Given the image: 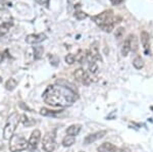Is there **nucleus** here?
Masks as SVG:
<instances>
[{"instance_id": "30", "label": "nucleus", "mask_w": 153, "mask_h": 152, "mask_svg": "<svg viewBox=\"0 0 153 152\" xmlns=\"http://www.w3.org/2000/svg\"><path fill=\"white\" fill-rule=\"evenodd\" d=\"M4 58H5V54H4V52H0V63L4 60Z\"/></svg>"}, {"instance_id": "24", "label": "nucleus", "mask_w": 153, "mask_h": 152, "mask_svg": "<svg viewBox=\"0 0 153 152\" xmlns=\"http://www.w3.org/2000/svg\"><path fill=\"white\" fill-rule=\"evenodd\" d=\"M21 121H23L24 125H25V126H27V127H29V126H31V125H32V122H30V119L26 116V114L21 116Z\"/></svg>"}, {"instance_id": "33", "label": "nucleus", "mask_w": 153, "mask_h": 152, "mask_svg": "<svg viewBox=\"0 0 153 152\" xmlns=\"http://www.w3.org/2000/svg\"><path fill=\"white\" fill-rule=\"evenodd\" d=\"M81 152H83V151H81Z\"/></svg>"}, {"instance_id": "10", "label": "nucleus", "mask_w": 153, "mask_h": 152, "mask_svg": "<svg viewBox=\"0 0 153 152\" xmlns=\"http://www.w3.org/2000/svg\"><path fill=\"white\" fill-rule=\"evenodd\" d=\"M107 132L106 131H99V132H96V133H93V134H90L88 136H86V138L84 139V144L88 145V144H91L93 142L99 140V139L103 138L105 136Z\"/></svg>"}, {"instance_id": "14", "label": "nucleus", "mask_w": 153, "mask_h": 152, "mask_svg": "<svg viewBox=\"0 0 153 152\" xmlns=\"http://www.w3.org/2000/svg\"><path fill=\"white\" fill-rule=\"evenodd\" d=\"M128 39H129V42H130V47L131 50H133L134 52L138 50V40H137V37L134 34H131V35L128 36Z\"/></svg>"}, {"instance_id": "7", "label": "nucleus", "mask_w": 153, "mask_h": 152, "mask_svg": "<svg viewBox=\"0 0 153 152\" xmlns=\"http://www.w3.org/2000/svg\"><path fill=\"white\" fill-rule=\"evenodd\" d=\"M74 77H75V79L78 82H80L81 84H84L86 86L91 83L90 76H89V73L84 68H78V70H76L75 73H74Z\"/></svg>"}, {"instance_id": "16", "label": "nucleus", "mask_w": 153, "mask_h": 152, "mask_svg": "<svg viewBox=\"0 0 153 152\" xmlns=\"http://www.w3.org/2000/svg\"><path fill=\"white\" fill-rule=\"evenodd\" d=\"M75 142H76V137L68 135V136H65V138H63L62 145L65 147H71V146H73L74 144H75Z\"/></svg>"}, {"instance_id": "15", "label": "nucleus", "mask_w": 153, "mask_h": 152, "mask_svg": "<svg viewBox=\"0 0 153 152\" xmlns=\"http://www.w3.org/2000/svg\"><path fill=\"white\" fill-rule=\"evenodd\" d=\"M16 86H18V81L16 79H13V78H10V79H8L6 81L5 89L8 90V91H13L16 88Z\"/></svg>"}, {"instance_id": "29", "label": "nucleus", "mask_w": 153, "mask_h": 152, "mask_svg": "<svg viewBox=\"0 0 153 152\" xmlns=\"http://www.w3.org/2000/svg\"><path fill=\"white\" fill-rule=\"evenodd\" d=\"M114 152H131L129 148H120V149H117Z\"/></svg>"}, {"instance_id": "12", "label": "nucleus", "mask_w": 153, "mask_h": 152, "mask_svg": "<svg viewBox=\"0 0 153 152\" xmlns=\"http://www.w3.org/2000/svg\"><path fill=\"white\" fill-rule=\"evenodd\" d=\"M117 149V148L113 145L112 143L104 142V143H102L99 147H98L97 150H98V152H114Z\"/></svg>"}, {"instance_id": "4", "label": "nucleus", "mask_w": 153, "mask_h": 152, "mask_svg": "<svg viewBox=\"0 0 153 152\" xmlns=\"http://www.w3.org/2000/svg\"><path fill=\"white\" fill-rule=\"evenodd\" d=\"M28 148V141L19 135H13L9 139V150L10 152H21Z\"/></svg>"}, {"instance_id": "23", "label": "nucleus", "mask_w": 153, "mask_h": 152, "mask_svg": "<svg viewBox=\"0 0 153 152\" xmlns=\"http://www.w3.org/2000/svg\"><path fill=\"white\" fill-rule=\"evenodd\" d=\"M75 61H76L75 54L70 53V54H68L65 56V62L68 63V65H73V63H75Z\"/></svg>"}, {"instance_id": "26", "label": "nucleus", "mask_w": 153, "mask_h": 152, "mask_svg": "<svg viewBox=\"0 0 153 152\" xmlns=\"http://www.w3.org/2000/svg\"><path fill=\"white\" fill-rule=\"evenodd\" d=\"M36 2L41 5H48L49 4V0H36Z\"/></svg>"}, {"instance_id": "9", "label": "nucleus", "mask_w": 153, "mask_h": 152, "mask_svg": "<svg viewBox=\"0 0 153 152\" xmlns=\"http://www.w3.org/2000/svg\"><path fill=\"white\" fill-rule=\"evenodd\" d=\"M46 35L43 33L40 34H31V35H28L26 38V42L28 44H31V45H34V44H38L43 42L44 40H46Z\"/></svg>"}, {"instance_id": "27", "label": "nucleus", "mask_w": 153, "mask_h": 152, "mask_svg": "<svg viewBox=\"0 0 153 152\" xmlns=\"http://www.w3.org/2000/svg\"><path fill=\"white\" fill-rule=\"evenodd\" d=\"M123 1H124V0H110V2H111L113 5H118V4H120Z\"/></svg>"}, {"instance_id": "11", "label": "nucleus", "mask_w": 153, "mask_h": 152, "mask_svg": "<svg viewBox=\"0 0 153 152\" xmlns=\"http://www.w3.org/2000/svg\"><path fill=\"white\" fill-rule=\"evenodd\" d=\"M141 43L144 48V53L146 55L150 54V37L146 31H143L141 33Z\"/></svg>"}, {"instance_id": "31", "label": "nucleus", "mask_w": 153, "mask_h": 152, "mask_svg": "<svg viewBox=\"0 0 153 152\" xmlns=\"http://www.w3.org/2000/svg\"><path fill=\"white\" fill-rule=\"evenodd\" d=\"M2 82V79H1V77H0V83H1Z\"/></svg>"}, {"instance_id": "17", "label": "nucleus", "mask_w": 153, "mask_h": 152, "mask_svg": "<svg viewBox=\"0 0 153 152\" xmlns=\"http://www.w3.org/2000/svg\"><path fill=\"white\" fill-rule=\"evenodd\" d=\"M58 113H60V111H55V110H50L47 108L40 109V114L43 116H58Z\"/></svg>"}, {"instance_id": "8", "label": "nucleus", "mask_w": 153, "mask_h": 152, "mask_svg": "<svg viewBox=\"0 0 153 152\" xmlns=\"http://www.w3.org/2000/svg\"><path fill=\"white\" fill-rule=\"evenodd\" d=\"M40 140H41V132L39 131V130H35V131L32 133L31 137H30V139L28 141V148L27 149H29V150L32 152L34 150H36Z\"/></svg>"}, {"instance_id": "5", "label": "nucleus", "mask_w": 153, "mask_h": 152, "mask_svg": "<svg viewBox=\"0 0 153 152\" xmlns=\"http://www.w3.org/2000/svg\"><path fill=\"white\" fill-rule=\"evenodd\" d=\"M42 146L43 149L46 152H53L56 147V141H55V135L53 132H48L45 134L42 140Z\"/></svg>"}, {"instance_id": "1", "label": "nucleus", "mask_w": 153, "mask_h": 152, "mask_svg": "<svg viewBox=\"0 0 153 152\" xmlns=\"http://www.w3.org/2000/svg\"><path fill=\"white\" fill-rule=\"evenodd\" d=\"M42 97L45 103L54 107L71 106L79 98L74 89L59 84L48 86Z\"/></svg>"}, {"instance_id": "32", "label": "nucleus", "mask_w": 153, "mask_h": 152, "mask_svg": "<svg viewBox=\"0 0 153 152\" xmlns=\"http://www.w3.org/2000/svg\"><path fill=\"white\" fill-rule=\"evenodd\" d=\"M1 1H4V0H0V2H1Z\"/></svg>"}, {"instance_id": "3", "label": "nucleus", "mask_w": 153, "mask_h": 152, "mask_svg": "<svg viewBox=\"0 0 153 152\" xmlns=\"http://www.w3.org/2000/svg\"><path fill=\"white\" fill-rule=\"evenodd\" d=\"M19 122H21V116L18 112H12L10 116L7 117L5 126L3 129V138L5 140H9L13 136Z\"/></svg>"}, {"instance_id": "13", "label": "nucleus", "mask_w": 153, "mask_h": 152, "mask_svg": "<svg viewBox=\"0 0 153 152\" xmlns=\"http://www.w3.org/2000/svg\"><path fill=\"white\" fill-rule=\"evenodd\" d=\"M81 129H82V126L80 124H75V125H71V126L68 127L66 129V134L70 135V136H78L79 133H80Z\"/></svg>"}, {"instance_id": "18", "label": "nucleus", "mask_w": 153, "mask_h": 152, "mask_svg": "<svg viewBox=\"0 0 153 152\" xmlns=\"http://www.w3.org/2000/svg\"><path fill=\"white\" fill-rule=\"evenodd\" d=\"M133 65H134L136 70H141V68H143V67H144V61H143L141 56H136L134 60H133Z\"/></svg>"}, {"instance_id": "2", "label": "nucleus", "mask_w": 153, "mask_h": 152, "mask_svg": "<svg viewBox=\"0 0 153 152\" xmlns=\"http://www.w3.org/2000/svg\"><path fill=\"white\" fill-rule=\"evenodd\" d=\"M92 19L104 32L110 33L113 30L115 24L120 23V21L122 19L118 18V16H117V18L113 16V11L109 9V10H105L101 12V13L97 14V16H92Z\"/></svg>"}, {"instance_id": "6", "label": "nucleus", "mask_w": 153, "mask_h": 152, "mask_svg": "<svg viewBox=\"0 0 153 152\" xmlns=\"http://www.w3.org/2000/svg\"><path fill=\"white\" fill-rule=\"evenodd\" d=\"M86 59L88 60V62H96L97 60H102L98 47L96 46V43L91 45L90 49L86 51Z\"/></svg>"}, {"instance_id": "19", "label": "nucleus", "mask_w": 153, "mask_h": 152, "mask_svg": "<svg viewBox=\"0 0 153 152\" xmlns=\"http://www.w3.org/2000/svg\"><path fill=\"white\" fill-rule=\"evenodd\" d=\"M12 24L11 22H5V23H3L0 26V35H4V34H6L7 32L10 30V28L12 27Z\"/></svg>"}, {"instance_id": "21", "label": "nucleus", "mask_w": 153, "mask_h": 152, "mask_svg": "<svg viewBox=\"0 0 153 152\" xmlns=\"http://www.w3.org/2000/svg\"><path fill=\"white\" fill-rule=\"evenodd\" d=\"M131 51V47H130V42H129V39H126L124 44H123V47H122V54L123 56H127L129 54V52Z\"/></svg>"}, {"instance_id": "25", "label": "nucleus", "mask_w": 153, "mask_h": 152, "mask_svg": "<svg viewBox=\"0 0 153 152\" xmlns=\"http://www.w3.org/2000/svg\"><path fill=\"white\" fill-rule=\"evenodd\" d=\"M87 13H85V12H83V11H78V12H76V18L78 19H86L87 18Z\"/></svg>"}, {"instance_id": "20", "label": "nucleus", "mask_w": 153, "mask_h": 152, "mask_svg": "<svg viewBox=\"0 0 153 152\" xmlns=\"http://www.w3.org/2000/svg\"><path fill=\"white\" fill-rule=\"evenodd\" d=\"M44 53V48L42 46H35L34 47V58L35 59H40Z\"/></svg>"}, {"instance_id": "28", "label": "nucleus", "mask_w": 153, "mask_h": 152, "mask_svg": "<svg viewBox=\"0 0 153 152\" xmlns=\"http://www.w3.org/2000/svg\"><path fill=\"white\" fill-rule=\"evenodd\" d=\"M117 32H118V33H115V37H117V38H118V37H120V35H122L123 32H124V29L120 28V29H117Z\"/></svg>"}, {"instance_id": "22", "label": "nucleus", "mask_w": 153, "mask_h": 152, "mask_svg": "<svg viewBox=\"0 0 153 152\" xmlns=\"http://www.w3.org/2000/svg\"><path fill=\"white\" fill-rule=\"evenodd\" d=\"M89 72L92 73V75L97 73V72H98L97 63H96V62H89Z\"/></svg>"}]
</instances>
